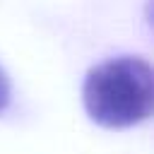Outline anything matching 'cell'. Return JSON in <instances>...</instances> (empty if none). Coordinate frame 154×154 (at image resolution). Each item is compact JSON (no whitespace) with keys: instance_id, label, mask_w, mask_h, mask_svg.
Returning <instances> with one entry per match:
<instances>
[{"instance_id":"cell-1","label":"cell","mask_w":154,"mask_h":154,"mask_svg":"<svg viewBox=\"0 0 154 154\" xmlns=\"http://www.w3.org/2000/svg\"><path fill=\"white\" fill-rule=\"evenodd\" d=\"M82 96L94 123L103 128H130L152 116L154 72L142 58H113L89 70Z\"/></svg>"},{"instance_id":"cell-2","label":"cell","mask_w":154,"mask_h":154,"mask_svg":"<svg viewBox=\"0 0 154 154\" xmlns=\"http://www.w3.org/2000/svg\"><path fill=\"white\" fill-rule=\"evenodd\" d=\"M7 103H10V84H7L5 72L0 70V111H5Z\"/></svg>"}]
</instances>
